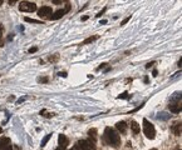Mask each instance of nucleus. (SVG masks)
Returning <instances> with one entry per match:
<instances>
[{
    "label": "nucleus",
    "instance_id": "8",
    "mask_svg": "<svg viewBox=\"0 0 182 150\" xmlns=\"http://www.w3.org/2000/svg\"><path fill=\"white\" fill-rule=\"evenodd\" d=\"M116 128H117V130H118L119 133H122V134H126L128 125H127L124 121H118V123L116 124Z\"/></svg>",
    "mask_w": 182,
    "mask_h": 150
},
{
    "label": "nucleus",
    "instance_id": "25",
    "mask_svg": "<svg viewBox=\"0 0 182 150\" xmlns=\"http://www.w3.org/2000/svg\"><path fill=\"white\" fill-rule=\"evenodd\" d=\"M87 19H88V16H87V15H84V16H82V21H85Z\"/></svg>",
    "mask_w": 182,
    "mask_h": 150
},
{
    "label": "nucleus",
    "instance_id": "30",
    "mask_svg": "<svg viewBox=\"0 0 182 150\" xmlns=\"http://www.w3.org/2000/svg\"><path fill=\"white\" fill-rule=\"evenodd\" d=\"M3 4V0H0V5H2Z\"/></svg>",
    "mask_w": 182,
    "mask_h": 150
},
{
    "label": "nucleus",
    "instance_id": "24",
    "mask_svg": "<svg viewBox=\"0 0 182 150\" xmlns=\"http://www.w3.org/2000/svg\"><path fill=\"white\" fill-rule=\"evenodd\" d=\"M42 114H45V113H44V110H43V111H42ZM45 116H47V118H49V116H53V114H47V115H45Z\"/></svg>",
    "mask_w": 182,
    "mask_h": 150
},
{
    "label": "nucleus",
    "instance_id": "12",
    "mask_svg": "<svg viewBox=\"0 0 182 150\" xmlns=\"http://www.w3.org/2000/svg\"><path fill=\"white\" fill-rule=\"evenodd\" d=\"M58 141H59V146H64V148H67V145H68V139H67V136H65L64 134H59V136H58Z\"/></svg>",
    "mask_w": 182,
    "mask_h": 150
},
{
    "label": "nucleus",
    "instance_id": "11",
    "mask_svg": "<svg viewBox=\"0 0 182 150\" xmlns=\"http://www.w3.org/2000/svg\"><path fill=\"white\" fill-rule=\"evenodd\" d=\"M88 138H89V140L90 141H93V143H96L97 141V129H89V131H88Z\"/></svg>",
    "mask_w": 182,
    "mask_h": 150
},
{
    "label": "nucleus",
    "instance_id": "26",
    "mask_svg": "<svg viewBox=\"0 0 182 150\" xmlns=\"http://www.w3.org/2000/svg\"><path fill=\"white\" fill-rule=\"evenodd\" d=\"M181 64H182V58H179V61H178V68L181 69Z\"/></svg>",
    "mask_w": 182,
    "mask_h": 150
},
{
    "label": "nucleus",
    "instance_id": "5",
    "mask_svg": "<svg viewBox=\"0 0 182 150\" xmlns=\"http://www.w3.org/2000/svg\"><path fill=\"white\" fill-rule=\"evenodd\" d=\"M19 10L24 13H33L37 10V5L33 2H22L19 4Z\"/></svg>",
    "mask_w": 182,
    "mask_h": 150
},
{
    "label": "nucleus",
    "instance_id": "31",
    "mask_svg": "<svg viewBox=\"0 0 182 150\" xmlns=\"http://www.w3.org/2000/svg\"><path fill=\"white\" fill-rule=\"evenodd\" d=\"M0 133H2V128H0Z\"/></svg>",
    "mask_w": 182,
    "mask_h": 150
},
{
    "label": "nucleus",
    "instance_id": "22",
    "mask_svg": "<svg viewBox=\"0 0 182 150\" xmlns=\"http://www.w3.org/2000/svg\"><path fill=\"white\" fill-rule=\"evenodd\" d=\"M153 64H154V63H153V61H152V63H148V64H147V65H146V68H147V69H148V68H151V66H152V65H153Z\"/></svg>",
    "mask_w": 182,
    "mask_h": 150
},
{
    "label": "nucleus",
    "instance_id": "18",
    "mask_svg": "<svg viewBox=\"0 0 182 150\" xmlns=\"http://www.w3.org/2000/svg\"><path fill=\"white\" fill-rule=\"evenodd\" d=\"M129 19H131V16H127L126 19H123V21L121 23V25H126V24H127V23L129 21Z\"/></svg>",
    "mask_w": 182,
    "mask_h": 150
},
{
    "label": "nucleus",
    "instance_id": "23",
    "mask_svg": "<svg viewBox=\"0 0 182 150\" xmlns=\"http://www.w3.org/2000/svg\"><path fill=\"white\" fill-rule=\"evenodd\" d=\"M65 149H67V148H64V146H58L55 150H65Z\"/></svg>",
    "mask_w": 182,
    "mask_h": 150
},
{
    "label": "nucleus",
    "instance_id": "7",
    "mask_svg": "<svg viewBox=\"0 0 182 150\" xmlns=\"http://www.w3.org/2000/svg\"><path fill=\"white\" fill-rule=\"evenodd\" d=\"M52 8L50 7H42L39 10H38V15L40 18H49L52 15Z\"/></svg>",
    "mask_w": 182,
    "mask_h": 150
},
{
    "label": "nucleus",
    "instance_id": "16",
    "mask_svg": "<svg viewBox=\"0 0 182 150\" xmlns=\"http://www.w3.org/2000/svg\"><path fill=\"white\" fill-rule=\"evenodd\" d=\"M50 136H52V134H48V135L42 140V146H45V145H47V143H48V140L50 139Z\"/></svg>",
    "mask_w": 182,
    "mask_h": 150
},
{
    "label": "nucleus",
    "instance_id": "2",
    "mask_svg": "<svg viewBox=\"0 0 182 150\" xmlns=\"http://www.w3.org/2000/svg\"><path fill=\"white\" fill-rule=\"evenodd\" d=\"M143 133L144 135L148 138V139H154V135H156V130H154V126L152 123H149L147 119H143Z\"/></svg>",
    "mask_w": 182,
    "mask_h": 150
},
{
    "label": "nucleus",
    "instance_id": "9",
    "mask_svg": "<svg viewBox=\"0 0 182 150\" xmlns=\"http://www.w3.org/2000/svg\"><path fill=\"white\" fill-rule=\"evenodd\" d=\"M172 131L176 136H181V133H182V124L181 121L179 123H176L173 126H172Z\"/></svg>",
    "mask_w": 182,
    "mask_h": 150
},
{
    "label": "nucleus",
    "instance_id": "13",
    "mask_svg": "<svg viewBox=\"0 0 182 150\" xmlns=\"http://www.w3.org/2000/svg\"><path fill=\"white\" fill-rule=\"evenodd\" d=\"M131 129H132V131L134 133V134H138L139 133V125L136 123V121H131Z\"/></svg>",
    "mask_w": 182,
    "mask_h": 150
},
{
    "label": "nucleus",
    "instance_id": "19",
    "mask_svg": "<svg viewBox=\"0 0 182 150\" xmlns=\"http://www.w3.org/2000/svg\"><path fill=\"white\" fill-rule=\"evenodd\" d=\"M37 50H38V46H33V48L29 49V54H33V53H35Z\"/></svg>",
    "mask_w": 182,
    "mask_h": 150
},
{
    "label": "nucleus",
    "instance_id": "33",
    "mask_svg": "<svg viewBox=\"0 0 182 150\" xmlns=\"http://www.w3.org/2000/svg\"><path fill=\"white\" fill-rule=\"evenodd\" d=\"M179 150H181V149H179Z\"/></svg>",
    "mask_w": 182,
    "mask_h": 150
},
{
    "label": "nucleus",
    "instance_id": "10",
    "mask_svg": "<svg viewBox=\"0 0 182 150\" xmlns=\"http://www.w3.org/2000/svg\"><path fill=\"white\" fill-rule=\"evenodd\" d=\"M9 145H12V144H10V139H9V138H5V136L0 138V150L5 149V148H7V146H9Z\"/></svg>",
    "mask_w": 182,
    "mask_h": 150
},
{
    "label": "nucleus",
    "instance_id": "15",
    "mask_svg": "<svg viewBox=\"0 0 182 150\" xmlns=\"http://www.w3.org/2000/svg\"><path fill=\"white\" fill-rule=\"evenodd\" d=\"M24 20L27 23H33V24H43V21L40 20H35V19H30V18H24Z\"/></svg>",
    "mask_w": 182,
    "mask_h": 150
},
{
    "label": "nucleus",
    "instance_id": "20",
    "mask_svg": "<svg viewBox=\"0 0 182 150\" xmlns=\"http://www.w3.org/2000/svg\"><path fill=\"white\" fill-rule=\"evenodd\" d=\"M118 98H119V99H126V98H128V96H127V93H123V94H122V95H119Z\"/></svg>",
    "mask_w": 182,
    "mask_h": 150
},
{
    "label": "nucleus",
    "instance_id": "32",
    "mask_svg": "<svg viewBox=\"0 0 182 150\" xmlns=\"http://www.w3.org/2000/svg\"><path fill=\"white\" fill-rule=\"evenodd\" d=\"M151 150H157V149H151Z\"/></svg>",
    "mask_w": 182,
    "mask_h": 150
},
{
    "label": "nucleus",
    "instance_id": "6",
    "mask_svg": "<svg viewBox=\"0 0 182 150\" xmlns=\"http://www.w3.org/2000/svg\"><path fill=\"white\" fill-rule=\"evenodd\" d=\"M70 10V4H67L65 5V9H62V10H57L54 14H52V16H50V19L52 20H58V19H60L64 14H67L68 12Z\"/></svg>",
    "mask_w": 182,
    "mask_h": 150
},
{
    "label": "nucleus",
    "instance_id": "28",
    "mask_svg": "<svg viewBox=\"0 0 182 150\" xmlns=\"http://www.w3.org/2000/svg\"><path fill=\"white\" fill-rule=\"evenodd\" d=\"M106 65H107V64H102V65H99V68H98V70H99V69H102V68H104Z\"/></svg>",
    "mask_w": 182,
    "mask_h": 150
},
{
    "label": "nucleus",
    "instance_id": "3",
    "mask_svg": "<svg viewBox=\"0 0 182 150\" xmlns=\"http://www.w3.org/2000/svg\"><path fill=\"white\" fill-rule=\"evenodd\" d=\"M168 108H169V110L172 111V113H181V94L178 95V94H176V96H173L172 98V100L169 101V105H168Z\"/></svg>",
    "mask_w": 182,
    "mask_h": 150
},
{
    "label": "nucleus",
    "instance_id": "29",
    "mask_svg": "<svg viewBox=\"0 0 182 150\" xmlns=\"http://www.w3.org/2000/svg\"><path fill=\"white\" fill-rule=\"evenodd\" d=\"M69 150H78V149H77V146H73V148H72V149H69Z\"/></svg>",
    "mask_w": 182,
    "mask_h": 150
},
{
    "label": "nucleus",
    "instance_id": "14",
    "mask_svg": "<svg viewBox=\"0 0 182 150\" xmlns=\"http://www.w3.org/2000/svg\"><path fill=\"white\" fill-rule=\"evenodd\" d=\"M98 39V35H93V36H90V38H87L83 43H82V45H85V44H90V43H93V41H96Z\"/></svg>",
    "mask_w": 182,
    "mask_h": 150
},
{
    "label": "nucleus",
    "instance_id": "1",
    "mask_svg": "<svg viewBox=\"0 0 182 150\" xmlns=\"http://www.w3.org/2000/svg\"><path fill=\"white\" fill-rule=\"evenodd\" d=\"M104 141L106 144L113 146V148H118L121 145V138H119V134L118 131H116L113 128H106L104 130Z\"/></svg>",
    "mask_w": 182,
    "mask_h": 150
},
{
    "label": "nucleus",
    "instance_id": "21",
    "mask_svg": "<svg viewBox=\"0 0 182 150\" xmlns=\"http://www.w3.org/2000/svg\"><path fill=\"white\" fill-rule=\"evenodd\" d=\"M106 10H107V9H106V8H104V9H103V10H102V12H101V13H98V14H97V15H96V16H97V18H99V16H101V15H102V14H103V13H104V12H106Z\"/></svg>",
    "mask_w": 182,
    "mask_h": 150
},
{
    "label": "nucleus",
    "instance_id": "4",
    "mask_svg": "<svg viewBox=\"0 0 182 150\" xmlns=\"http://www.w3.org/2000/svg\"><path fill=\"white\" fill-rule=\"evenodd\" d=\"M77 149L78 150H96V143L88 140H80L77 143Z\"/></svg>",
    "mask_w": 182,
    "mask_h": 150
},
{
    "label": "nucleus",
    "instance_id": "27",
    "mask_svg": "<svg viewBox=\"0 0 182 150\" xmlns=\"http://www.w3.org/2000/svg\"><path fill=\"white\" fill-rule=\"evenodd\" d=\"M59 75H60V77H63V78H65V77H67V74H65V73H60Z\"/></svg>",
    "mask_w": 182,
    "mask_h": 150
},
{
    "label": "nucleus",
    "instance_id": "17",
    "mask_svg": "<svg viewBox=\"0 0 182 150\" xmlns=\"http://www.w3.org/2000/svg\"><path fill=\"white\" fill-rule=\"evenodd\" d=\"M38 82H39V83H47V82H48V78H47V77L39 78V79H38Z\"/></svg>",
    "mask_w": 182,
    "mask_h": 150
}]
</instances>
